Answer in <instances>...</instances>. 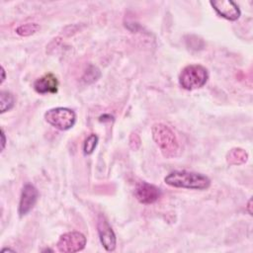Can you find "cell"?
Segmentation results:
<instances>
[{
	"mask_svg": "<svg viewBox=\"0 0 253 253\" xmlns=\"http://www.w3.org/2000/svg\"><path fill=\"white\" fill-rule=\"evenodd\" d=\"M164 182L174 188L191 190H206L211 186V180L208 176L186 170H177L169 173L164 178Z\"/></svg>",
	"mask_w": 253,
	"mask_h": 253,
	"instance_id": "cell-1",
	"label": "cell"
},
{
	"mask_svg": "<svg viewBox=\"0 0 253 253\" xmlns=\"http://www.w3.org/2000/svg\"><path fill=\"white\" fill-rule=\"evenodd\" d=\"M151 131L152 137L161 149L163 155L165 157L175 156L179 149V144L174 131L168 126L161 123L154 124Z\"/></svg>",
	"mask_w": 253,
	"mask_h": 253,
	"instance_id": "cell-2",
	"label": "cell"
},
{
	"mask_svg": "<svg viewBox=\"0 0 253 253\" xmlns=\"http://www.w3.org/2000/svg\"><path fill=\"white\" fill-rule=\"evenodd\" d=\"M208 79V70L201 64L187 65L179 75V83L181 87L189 91L203 87Z\"/></svg>",
	"mask_w": 253,
	"mask_h": 253,
	"instance_id": "cell-3",
	"label": "cell"
},
{
	"mask_svg": "<svg viewBox=\"0 0 253 253\" xmlns=\"http://www.w3.org/2000/svg\"><path fill=\"white\" fill-rule=\"evenodd\" d=\"M45 121L59 130L71 128L76 122V114L73 110L64 107H57L47 110L44 113Z\"/></svg>",
	"mask_w": 253,
	"mask_h": 253,
	"instance_id": "cell-4",
	"label": "cell"
},
{
	"mask_svg": "<svg viewBox=\"0 0 253 253\" xmlns=\"http://www.w3.org/2000/svg\"><path fill=\"white\" fill-rule=\"evenodd\" d=\"M86 237L79 231H69L60 235L56 247L63 253H74L84 249Z\"/></svg>",
	"mask_w": 253,
	"mask_h": 253,
	"instance_id": "cell-5",
	"label": "cell"
},
{
	"mask_svg": "<svg viewBox=\"0 0 253 253\" xmlns=\"http://www.w3.org/2000/svg\"><path fill=\"white\" fill-rule=\"evenodd\" d=\"M98 234L103 247L107 251H114L117 245L116 234L103 214H100L97 222Z\"/></svg>",
	"mask_w": 253,
	"mask_h": 253,
	"instance_id": "cell-6",
	"label": "cell"
},
{
	"mask_svg": "<svg viewBox=\"0 0 253 253\" xmlns=\"http://www.w3.org/2000/svg\"><path fill=\"white\" fill-rule=\"evenodd\" d=\"M134 196L137 201L144 205L155 203L161 197V191L158 187L147 182H139L134 189Z\"/></svg>",
	"mask_w": 253,
	"mask_h": 253,
	"instance_id": "cell-7",
	"label": "cell"
},
{
	"mask_svg": "<svg viewBox=\"0 0 253 253\" xmlns=\"http://www.w3.org/2000/svg\"><path fill=\"white\" fill-rule=\"evenodd\" d=\"M39 198V192L37 188L30 184L27 183L22 189L21 197H20V203H19V214L20 216H24L28 214L35 207L37 204Z\"/></svg>",
	"mask_w": 253,
	"mask_h": 253,
	"instance_id": "cell-8",
	"label": "cell"
},
{
	"mask_svg": "<svg viewBox=\"0 0 253 253\" xmlns=\"http://www.w3.org/2000/svg\"><path fill=\"white\" fill-rule=\"evenodd\" d=\"M213 10L222 18L228 21H236L240 17V9L238 5L231 0L210 1Z\"/></svg>",
	"mask_w": 253,
	"mask_h": 253,
	"instance_id": "cell-9",
	"label": "cell"
},
{
	"mask_svg": "<svg viewBox=\"0 0 253 253\" xmlns=\"http://www.w3.org/2000/svg\"><path fill=\"white\" fill-rule=\"evenodd\" d=\"M33 86L39 94H55L58 90V80L54 74L48 72L38 78Z\"/></svg>",
	"mask_w": 253,
	"mask_h": 253,
	"instance_id": "cell-10",
	"label": "cell"
},
{
	"mask_svg": "<svg viewBox=\"0 0 253 253\" xmlns=\"http://www.w3.org/2000/svg\"><path fill=\"white\" fill-rule=\"evenodd\" d=\"M248 154L247 152L242 148H232L229 150L226 156V161L230 165H240L247 161Z\"/></svg>",
	"mask_w": 253,
	"mask_h": 253,
	"instance_id": "cell-11",
	"label": "cell"
},
{
	"mask_svg": "<svg viewBox=\"0 0 253 253\" xmlns=\"http://www.w3.org/2000/svg\"><path fill=\"white\" fill-rule=\"evenodd\" d=\"M15 105V99L12 93L9 91L0 92V113L4 114L7 111H10Z\"/></svg>",
	"mask_w": 253,
	"mask_h": 253,
	"instance_id": "cell-12",
	"label": "cell"
},
{
	"mask_svg": "<svg viewBox=\"0 0 253 253\" xmlns=\"http://www.w3.org/2000/svg\"><path fill=\"white\" fill-rule=\"evenodd\" d=\"M40 30V26L36 23H27L24 25L19 26L16 29V33L21 37H29L31 35H34Z\"/></svg>",
	"mask_w": 253,
	"mask_h": 253,
	"instance_id": "cell-13",
	"label": "cell"
},
{
	"mask_svg": "<svg viewBox=\"0 0 253 253\" xmlns=\"http://www.w3.org/2000/svg\"><path fill=\"white\" fill-rule=\"evenodd\" d=\"M98 143V136L95 133H91L84 142L83 146V152L85 155H90L94 152L96 146Z\"/></svg>",
	"mask_w": 253,
	"mask_h": 253,
	"instance_id": "cell-14",
	"label": "cell"
},
{
	"mask_svg": "<svg viewBox=\"0 0 253 253\" xmlns=\"http://www.w3.org/2000/svg\"><path fill=\"white\" fill-rule=\"evenodd\" d=\"M1 144H2V150H4L5 144H6V137H5V132L3 128L1 129Z\"/></svg>",
	"mask_w": 253,
	"mask_h": 253,
	"instance_id": "cell-15",
	"label": "cell"
},
{
	"mask_svg": "<svg viewBox=\"0 0 253 253\" xmlns=\"http://www.w3.org/2000/svg\"><path fill=\"white\" fill-rule=\"evenodd\" d=\"M1 82H0V84H3V82L5 81V69H4V67L3 66H1Z\"/></svg>",
	"mask_w": 253,
	"mask_h": 253,
	"instance_id": "cell-16",
	"label": "cell"
}]
</instances>
